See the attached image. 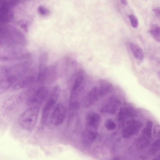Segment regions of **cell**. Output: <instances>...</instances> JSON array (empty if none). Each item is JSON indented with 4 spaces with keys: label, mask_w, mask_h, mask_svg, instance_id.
I'll return each instance as SVG.
<instances>
[{
    "label": "cell",
    "mask_w": 160,
    "mask_h": 160,
    "mask_svg": "<svg viewBox=\"0 0 160 160\" xmlns=\"http://www.w3.org/2000/svg\"><path fill=\"white\" fill-rule=\"evenodd\" d=\"M60 91L59 86L56 85L53 88L49 94L42 111L41 122L42 124L47 122L51 115L59 97Z\"/></svg>",
    "instance_id": "3"
},
{
    "label": "cell",
    "mask_w": 160,
    "mask_h": 160,
    "mask_svg": "<svg viewBox=\"0 0 160 160\" xmlns=\"http://www.w3.org/2000/svg\"><path fill=\"white\" fill-rule=\"evenodd\" d=\"M48 88L44 86L39 87L28 99L27 103L29 107L39 108L46 101L49 95Z\"/></svg>",
    "instance_id": "4"
},
{
    "label": "cell",
    "mask_w": 160,
    "mask_h": 160,
    "mask_svg": "<svg viewBox=\"0 0 160 160\" xmlns=\"http://www.w3.org/2000/svg\"><path fill=\"white\" fill-rule=\"evenodd\" d=\"M100 97H102V95L99 86L93 88L82 98V102L83 106L86 108H89Z\"/></svg>",
    "instance_id": "8"
},
{
    "label": "cell",
    "mask_w": 160,
    "mask_h": 160,
    "mask_svg": "<svg viewBox=\"0 0 160 160\" xmlns=\"http://www.w3.org/2000/svg\"><path fill=\"white\" fill-rule=\"evenodd\" d=\"M136 113L133 109L127 108H121L117 116V120L120 123H122L127 118L133 117Z\"/></svg>",
    "instance_id": "12"
},
{
    "label": "cell",
    "mask_w": 160,
    "mask_h": 160,
    "mask_svg": "<svg viewBox=\"0 0 160 160\" xmlns=\"http://www.w3.org/2000/svg\"><path fill=\"white\" fill-rule=\"evenodd\" d=\"M142 126V123L135 120L127 121L122 131L124 138H128L138 132Z\"/></svg>",
    "instance_id": "7"
},
{
    "label": "cell",
    "mask_w": 160,
    "mask_h": 160,
    "mask_svg": "<svg viewBox=\"0 0 160 160\" xmlns=\"http://www.w3.org/2000/svg\"><path fill=\"white\" fill-rule=\"evenodd\" d=\"M121 103L117 99L111 98L107 104L102 107L101 112L110 114H115L118 111Z\"/></svg>",
    "instance_id": "10"
},
{
    "label": "cell",
    "mask_w": 160,
    "mask_h": 160,
    "mask_svg": "<svg viewBox=\"0 0 160 160\" xmlns=\"http://www.w3.org/2000/svg\"><path fill=\"white\" fill-rule=\"evenodd\" d=\"M121 2L124 5H127L128 4L127 1L125 0H121Z\"/></svg>",
    "instance_id": "21"
},
{
    "label": "cell",
    "mask_w": 160,
    "mask_h": 160,
    "mask_svg": "<svg viewBox=\"0 0 160 160\" xmlns=\"http://www.w3.org/2000/svg\"><path fill=\"white\" fill-rule=\"evenodd\" d=\"M160 150V137L155 140L152 144L149 149L151 154H154Z\"/></svg>",
    "instance_id": "15"
},
{
    "label": "cell",
    "mask_w": 160,
    "mask_h": 160,
    "mask_svg": "<svg viewBox=\"0 0 160 160\" xmlns=\"http://www.w3.org/2000/svg\"><path fill=\"white\" fill-rule=\"evenodd\" d=\"M39 112V108L29 107L20 116L19 123L22 128L30 130L32 129L37 122Z\"/></svg>",
    "instance_id": "2"
},
{
    "label": "cell",
    "mask_w": 160,
    "mask_h": 160,
    "mask_svg": "<svg viewBox=\"0 0 160 160\" xmlns=\"http://www.w3.org/2000/svg\"><path fill=\"white\" fill-rule=\"evenodd\" d=\"M153 134L154 137L156 138L160 137V125H157L153 128Z\"/></svg>",
    "instance_id": "19"
},
{
    "label": "cell",
    "mask_w": 160,
    "mask_h": 160,
    "mask_svg": "<svg viewBox=\"0 0 160 160\" xmlns=\"http://www.w3.org/2000/svg\"><path fill=\"white\" fill-rule=\"evenodd\" d=\"M153 160H160V153H159Z\"/></svg>",
    "instance_id": "22"
},
{
    "label": "cell",
    "mask_w": 160,
    "mask_h": 160,
    "mask_svg": "<svg viewBox=\"0 0 160 160\" xmlns=\"http://www.w3.org/2000/svg\"><path fill=\"white\" fill-rule=\"evenodd\" d=\"M130 47L135 58L139 60H142L143 59L144 53L140 47L135 43H130Z\"/></svg>",
    "instance_id": "14"
},
{
    "label": "cell",
    "mask_w": 160,
    "mask_h": 160,
    "mask_svg": "<svg viewBox=\"0 0 160 160\" xmlns=\"http://www.w3.org/2000/svg\"><path fill=\"white\" fill-rule=\"evenodd\" d=\"M153 123L147 121L145 127L135 142L136 147L139 149L144 148L149 145L151 141Z\"/></svg>",
    "instance_id": "5"
},
{
    "label": "cell",
    "mask_w": 160,
    "mask_h": 160,
    "mask_svg": "<svg viewBox=\"0 0 160 160\" xmlns=\"http://www.w3.org/2000/svg\"><path fill=\"white\" fill-rule=\"evenodd\" d=\"M129 18L132 27L134 28H137L138 27L139 22L136 17L132 14L129 15Z\"/></svg>",
    "instance_id": "18"
},
{
    "label": "cell",
    "mask_w": 160,
    "mask_h": 160,
    "mask_svg": "<svg viewBox=\"0 0 160 160\" xmlns=\"http://www.w3.org/2000/svg\"><path fill=\"white\" fill-rule=\"evenodd\" d=\"M98 134V131L85 129L83 134L84 142L89 144L93 143L95 140Z\"/></svg>",
    "instance_id": "13"
},
{
    "label": "cell",
    "mask_w": 160,
    "mask_h": 160,
    "mask_svg": "<svg viewBox=\"0 0 160 160\" xmlns=\"http://www.w3.org/2000/svg\"><path fill=\"white\" fill-rule=\"evenodd\" d=\"M33 73L28 72L21 77L13 85L12 89L13 90H18L27 88L32 84L36 78Z\"/></svg>",
    "instance_id": "9"
},
{
    "label": "cell",
    "mask_w": 160,
    "mask_h": 160,
    "mask_svg": "<svg viewBox=\"0 0 160 160\" xmlns=\"http://www.w3.org/2000/svg\"><path fill=\"white\" fill-rule=\"evenodd\" d=\"M153 11L155 15L158 17L160 18V7H157L153 9Z\"/></svg>",
    "instance_id": "20"
},
{
    "label": "cell",
    "mask_w": 160,
    "mask_h": 160,
    "mask_svg": "<svg viewBox=\"0 0 160 160\" xmlns=\"http://www.w3.org/2000/svg\"><path fill=\"white\" fill-rule=\"evenodd\" d=\"M100 122V116L97 113L90 112L86 117V127L98 129Z\"/></svg>",
    "instance_id": "11"
},
{
    "label": "cell",
    "mask_w": 160,
    "mask_h": 160,
    "mask_svg": "<svg viewBox=\"0 0 160 160\" xmlns=\"http://www.w3.org/2000/svg\"><path fill=\"white\" fill-rule=\"evenodd\" d=\"M66 114V109L65 106L61 103L56 104L51 115V120L55 125L58 126L64 122Z\"/></svg>",
    "instance_id": "6"
},
{
    "label": "cell",
    "mask_w": 160,
    "mask_h": 160,
    "mask_svg": "<svg viewBox=\"0 0 160 160\" xmlns=\"http://www.w3.org/2000/svg\"><path fill=\"white\" fill-rule=\"evenodd\" d=\"M84 78L80 74L75 80L71 89L69 100L68 120H71L79 108L84 89Z\"/></svg>",
    "instance_id": "1"
},
{
    "label": "cell",
    "mask_w": 160,
    "mask_h": 160,
    "mask_svg": "<svg viewBox=\"0 0 160 160\" xmlns=\"http://www.w3.org/2000/svg\"><path fill=\"white\" fill-rule=\"evenodd\" d=\"M150 33L155 39L160 42V27H152L150 30Z\"/></svg>",
    "instance_id": "16"
},
{
    "label": "cell",
    "mask_w": 160,
    "mask_h": 160,
    "mask_svg": "<svg viewBox=\"0 0 160 160\" xmlns=\"http://www.w3.org/2000/svg\"><path fill=\"white\" fill-rule=\"evenodd\" d=\"M104 125L106 128L109 130H113L116 128L115 123L111 119H107L105 121Z\"/></svg>",
    "instance_id": "17"
}]
</instances>
